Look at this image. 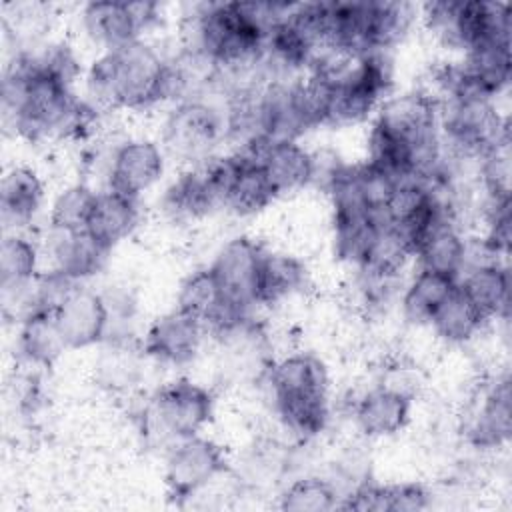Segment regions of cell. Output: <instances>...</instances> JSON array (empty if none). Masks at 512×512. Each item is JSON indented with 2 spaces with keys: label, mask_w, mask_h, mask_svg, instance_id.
Returning <instances> with one entry per match:
<instances>
[{
  "label": "cell",
  "mask_w": 512,
  "mask_h": 512,
  "mask_svg": "<svg viewBox=\"0 0 512 512\" xmlns=\"http://www.w3.org/2000/svg\"><path fill=\"white\" fill-rule=\"evenodd\" d=\"M90 96L110 108H148L172 96L170 62L142 40L106 50L88 70Z\"/></svg>",
  "instance_id": "1"
},
{
  "label": "cell",
  "mask_w": 512,
  "mask_h": 512,
  "mask_svg": "<svg viewBox=\"0 0 512 512\" xmlns=\"http://www.w3.org/2000/svg\"><path fill=\"white\" fill-rule=\"evenodd\" d=\"M272 404L284 426L298 438H314L328 422V374L306 352L276 362L268 372Z\"/></svg>",
  "instance_id": "2"
},
{
  "label": "cell",
  "mask_w": 512,
  "mask_h": 512,
  "mask_svg": "<svg viewBox=\"0 0 512 512\" xmlns=\"http://www.w3.org/2000/svg\"><path fill=\"white\" fill-rule=\"evenodd\" d=\"M440 136L460 156L482 158L492 148L510 142L508 122L492 98L456 96L440 102Z\"/></svg>",
  "instance_id": "3"
},
{
  "label": "cell",
  "mask_w": 512,
  "mask_h": 512,
  "mask_svg": "<svg viewBox=\"0 0 512 512\" xmlns=\"http://www.w3.org/2000/svg\"><path fill=\"white\" fill-rule=\"evenodd\" d=\"M222 136V114L202 98L180 100L164 122L166 148L184 160H210Z\"/></svg>",
  "instance_id": "4"
},
{
  "label": "cell",
  "mask_w": 512,
  "mask_h": 512,
  "mask_svg": "<svg viewBox=\"0 0 512 512\" xmlns=\"http://www.w3.org/2000/svg\"><path fill=\"white\" fill-rule=\"evenodd\" d=\"M212 412V394L188 378H178L162 386L154 394L150 406L154 424L162 434L174 440L198 436L200 430L210 422Z\"/></svg>",
  "instance_id": "5"
},
{
  "label": "cell",
  "mask_w": 512,
  "mask_h": 512,
  "mask_svg": "<svg viewBox=\"0 0 512 512\" xmlns=\"http://www.w3.org/2000/svg\"><path fill=\"white\" fill-rule=\"evenodd\" d=\"M158 18L154 2H120L98 0L88 2L82 10V26L86 34L106 50L120 48L140 40V34Z\"/></svg>",
  "instance_id": "6"
},
{
  "label": "cell",
  "mask_w": 512,
  "mask_h": 512,
  "mask_svg": "<svg viewBox=\"0 0 512 512\" xmlns=\"http://www.w3.org/2000/svg\"><path fill=\"white\" fill-rule=\"evenodd\" d=\"M226 470V458L222 448L202 436H190L178 440L166 458V484L170 496L176 500H188L206 488Z\"/></svg>",
  "instance_id": "7"
},
{
  "label": "cell",
  "mask_w": 512,
  "mask_h": 512,
  "mask_svg": "<svg viewBox=\"0 0 512 512\" xmlns=\"http://www.w3.org/2000/svg\"><path fill=\"white\" fill-rule=\"evenodd\" d=\"M264 252L266 250L248 236H236L218 250L208 268L230 306L250 312L256 304L258 274Z\"/></svg>",
  "instance_id": "8"
},
{
  "label": "cell",
  "mask_w": 512,
  "mask_h": 512,
  "mask_svg": "<svg viewBox=\"0 0 512 512\" xmlns=\"http://www.w3.org/2000/svg\"><path fill=\"white\" fill-rule=\"evenodd\" d=\"M242 152L262 166L278 196L300 190L314 178V156L296 140H264Z\"/></svg>",
  "instance_id": "9"
},
{
  "label": "cell",
  "mask_w": 512,
  "mask_h": 512,
  "mask_svg": "<svg viewBox=\"0 0 512 512\" xmlns=\"http://www.w3.org/2000/svg\"><path fill=\"white\" fill-rule=\"evenodd\" d=\"M164 172V154L152 140H128L112 156L108 190L138 198L152 188Z\"/></svg>",
  "instance_id": "10"
},
{
  "label": "cell",
  "mask_w": 512,
  "mask_h": 512,
  "mask_svg": "<svg viewBox=\"0 0 512 512\" xmlns=\"http://www.w3.org/2000/svg\"><path fill=\"white\" fill-rule=\"evenodd\" d=\"M54 316L68 348L98 344L110 330V308L106 298L88 288H76Z\"/></svg>",
  "instance_id": "11"
},
{
  "label": "cell",
  "mask_w": 512,
  "mask_h": 512,
  "mask_svg": "<svg viewBox=\"0 0 512 512\" xmlns=\"http://www.w3.org/2000/svg\"><path fill=\"white\" fill-rule=\"evenodd\" d=\"M206 326L176 308L152 322L144 338V352L166 364H186L200 350Z\"/></svg>",
  "instance_id": "12"
},
{
  "label": "cell",
  "mask_w": 512,
  "mask_h": 512,
  "mask_svg": "<svg viewBox=\"0 0 512 512\" xmlns=\"http://www.w3.org/2000/svg\"><path fill=\"white\" fill-rule=\"evenodd\" d=\"M410 406L412 400L408 392L382 384L358 400L354 418L360 432L370 438L392 436L408 424Z\"/></svg>",
  "instance_id": "13"
},
{
  "label": "cell",
  "mask_w": 512,
  "mask_h": 512,
  "mask_svg": "<svg viewBox=\"0 0 512 512\" xmlns=\"http://www.w3.org/2000/svg\"><path fill=\"white\" fill-rule=\"evenodd\" d=\"M512 432V392L508 376L498 378L482 396L468 426V440L478 448H498Z\"/></svg>",
  "instance_id": "14"
},
{
  "label": "cell",
  "mask_w": 512,
  "mask_h": 512,
  "mask_svg": "<svg viewBox=\"0 0 512 512\" xmlns=\"http://www.w3.org/2000/svg\"><path fill=\"white\" fill-rule=\"evenodd\" d=\"M50 252L54 260V268L80 282L102 270L110 250L102 246L84 228V230H52Z\"/></svg>",
  "instance_id": "15"
},
{
  "label": "cell",
  "mask_w": 512,
  "mask_h": 512,
  "mask_svg": "<svg viewBox=\"0 0 512 512\" xmlns=\"http://www.w3.org/2000/svg\"><path fill=\"white\" fill-rule=\"evenodd\" d=\"M462 292L482 312L486 320L508 316L510 308V272L498 260H484L468 268L458 280Z\"/></svg>",
  "instance_id": "16"
},
{
  "label": "cell",
  "mask_w": 512,
  "mask_h": 512,
  "mask_svg": "<svg viewBox=\"0 0 512 512\" xmlns=\"http://www.w3.org/2000/svg\"><path fill=\"white\" fill-rule=\"evenodd\" d=\"M430 504V494L422 484H362L356 486L338 508L358 512H412L424 510Z\"/></svg>",
  "instance_id": "17"
},
{
  "label": "cell",
  "mask_w": 512,
  "mask_h": 512,
  "mask_svg": "<svg viewBox=\"0 0 512 512\" xmlns=\"http://www.w3.org/2000/svg\"><path fill=\"white\" fill-rule=\"evenodd\" d=\"M44 186L38 174L26 166H16L2 178L0 212L6 228H22L38 214Z\"/></svg>",
  "instance_id": "18"
},
{
  "label": "cell",
  "mask_w": 512,
  "mask_h": 512,
  "mask_svg": "<svg viewBox=\"0 0 512 512\" xmlns=\"http://www.w3.org/2000/svg\"><path fill=\"white\" fill-rule=\"evenodd\" d=\"M138 224L136 198L124 196L114 190L98 192L86 230L108 250L124 240Z\"/></svg>",
  "instance_id": "19"
},
{
  "label": "cell",
  "mask_w": 512,
  "mask_h": 512,
  "mask_svg": "<svg viewBox=\"0 0 512 512\" xmlns=\"http://www.w3.org/2000/svg\"><path fill=\"white\" fill-rule=\"evenodd\" d=\"M218 204L202 168L182 172L164 192L162 208L178 222H190L206 216Z\"/></svg>",
  "instance_id": "20"
},
{
  "label": "cell",
  "mask_w": 512,
  "mask_h": 512,
  "mask_svg": "<svg viewBox=\"0 0 512 512\" xmlns=\"http://www.w3.org/2000/svg\"><path fill=\"white\" fill-rule=\"evenodd\" d=\"M414 256L420 260L422 270L460 280V272L468 258V246L460 230L452 222H444L424 238Z\"/></svg>",
  "instance_id": "21"
},
{
  "label": "cell",
  "mask_w": 512,
  "mask_h": 512,
  "mask_svg": "<svg viewBox=\"0 0 512 512\" xmlns=\"http://www.w3.org/2000/svg\"><path fill=\"white\" fill-rule=\"evenodd\" d=\"M18 346L28 362L44 368H50L68 348L54 312L44 310H34L22 318Z\"/></svg>",
  "instance_id": "22"
},
{
  "label": "cell",
  "mask_w": 512,
  "mask_h": 512,
  "mask_svg": "<svg viewBox=\"0 0 512 512\" xmlns=\"http://www.w3.org/2000/svg\"><path fill=\"white\" fill-rule=\"evenodd\" d=\"M306 284V266L290 254L284 252H264L256 304H278L288 296L302 290Z\"/></svg>",
  "instance_id": "23"
},
{
  "label": "cell",
  "mask_w": 512,
  "mask_h": 512,
  "mask_svg": "<svg viewBox=\"0 0 512 512\" xmlns=\"http://www.w3.org/2000/svg\"><path fill=\"white\" fill-rule=\"evenodd\" d=\"M412 256L414 250L404 234L392 222H382L374 232L358 268L372 276L394 280Z\"/></svg>",
  "instance_id": "24"
},
{
  "label": "cell",
  "mask_w": 512,
  "mask_h": 512,
  "mask_svg": "<svg viewBox=\"0 0 512 512\" xmlns=\"http://www.w3.org/2000/svg\"><path fill=\"white\" fill-rule=\"evenodd\" d=\"M456 284H458V280H454L450 276L420 268V272L410 282V286L402 298L404 316L416 324L430 322L432 316L436 314V310L454 292Z\"/></svg>",
  "instance_id": "25"
},
{
  "label": "cell",
  "mask_w": 512,
  "mask_h": 512,
  "mask_svg": "<svg viewBox=\"0 0 512 512\" xmlns=\"http://www.w3.org/2000/svg\"><path fill=\"white\" fill-rule=\"evenodd\" d=\"M414 6L406 2L368 0V46L370 52H386L408 32Z\"/></svg>",
  "instance_id": "26"
},
{
  "label": "cell",
  "mask_w": 512,
  "mask_h": 512,
  "mask_svg": "<svg viewBox=\"0 0 512 512\" xmlns=\"http://www.w3.org/2000/svg\"><path fill=\"white\" fill-rule=\"evenodd\" d=\"M484 322L486 318L482 316V312L472 304V300L462 292L458 284L430 320L438 336L454 344L466 342L476 336Z\"/></svg>",
  "instance_id": "27"
},
{
  "label": "cell",
  "mask_w": 512,
  "mask_h": 512,
  "mask_svg": "<svg viewBox=\"0 0 512 512\" xmlns=\"http://www.w3.org/2000/svg\"><path fill=\"white\" fill-rule=\"evenodd\" d=\"M38 268V250L36 246L18 234L4 236L0 244V284L2 288L10 286H28L36 278Z\"/></svg>",
  "instance_id": "28"
},
{
  "label": "cell",
  "mask_w": 512,
  "mask_h": 512,
  "mask_svg": "<svg viewBox=\"0 0 512 512\" xmlns=\"http://www.w3.org/2000/svg\"><path fill=\"white\" fill-rule=\"evenodd\" d=\"M338 504L336 486L316 476L294 480L280 496V508L290 512H326Z\"/></svg>",
  "instance_id": "29"
},
{
  "label": "cell",
  "mask_w": 512,
  "mask_h": 512,
  "mask_svg": "<svg viewBox=\"0 0 512 512\" xmlns=\"http://www.w3.org/2000/svg\"><path fill=\"white\" fill-rule=\"evenodd\" d=\"M98 192L86 184H72L64 188L50 210L52 230H84L88 226Z\"/></svg>",
  "instance_id": "30"
},
{
  "label": "cell",
  "mask_w": 512,
  "mask_h": 512,
  "mask_svg": "<svg viewBox=\"0 0 512 512\" xmlns=\"http://www.w3.org/2000/svg\"><path fill=\"white\" fill-rule=\"evenodd\" d=\"M480 180L490 202L510 200V142L492 148L480 158Z\"/></svg>",
  "instance_id": "31"
},
{
  "label": "cell",
  "mask_w": 512,
  "mask_h": 512,
  "mask_svg": "<svg viewBox=\"0 0 512 512\" xmlns=\"http://www.w3.org/2000/svg\"><path fill=\"white\" fill-rule=\"evenodd\" d=\"M122 350H114L112 356L108 360L102 362V374L106 378V384L110 386H130L132 378H134V372H136V366L132 362L130 356H122L120 354Z\"/></svg>",
  "instance_id": "32"
}]
</instances>
